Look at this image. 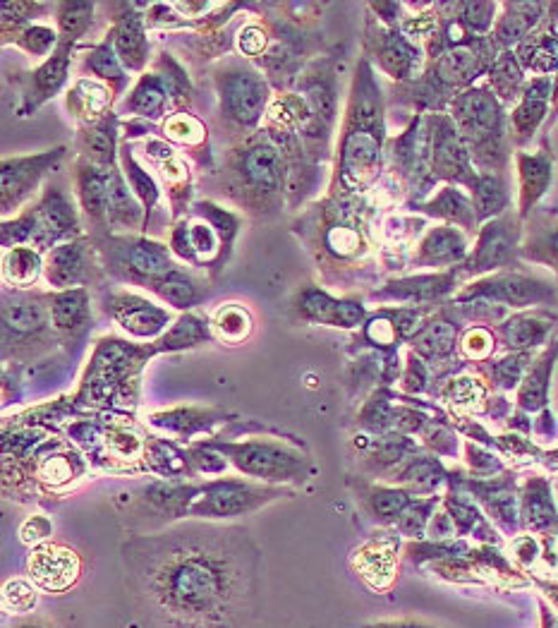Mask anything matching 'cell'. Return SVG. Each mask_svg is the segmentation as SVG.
I'll return each instance as SVG.
<instances>
[{"instance_id":"obj_22","label":"cell","mask_w":558,"mask_h":628,"mask_svg":"<svg viewBox=\"0 0 558 628\" xmlns=\"http://www.w3.org/2000/svg\"><path fill=\"white\" fill-rule=\"evenodd\" d=\"M108 223L111 235H147V211L127 185L120 163L108 168Z\"/></svg>"},{"instance_id":"obj_45","label":"cell","mask_w":558,"mask_h":628,"mask_svg":"<svg viewBox=\"0 0 558 628\" xmlns=\"http://www.w3.org/2000/svg\"><path fill=\"white\" fill-rule=\"evenodd\" d=\"M472 204H475L477 221H487L491 216H499L508 207V190L496 173L479 175L475 190H472Z\"/></svg>"},{"instance_id":"obj_49","label":"cell","mask_w":558,"mask_h":628,"mask_svg":"<svg viewBox=\"0 0 558 628\" xmlns=\"http://www.w3.org/2000/svg\"><path fill=\"white\" fill-rule=\"evenodd\" d=\"M235 48H238V56L257 63L271 48V29L264 27L262 22L242 24L235 34Z\"/></svg>"},{"instance_id":"obj_41","label":"cell","mask_w":558,"mask_h":628,"mask_svg":"<svg viewBox=\"0 0 558 628\" xmlns=\"http://www.w3.org/2000/svg\"><path fill=\"white\" fill-rule=\"evenodd\" d=\"M214 338L211 324L194 312H183L175 322L168 326V331L156 341V350H183L194 348L199 343Z\"/></svg>"},{"instance_id":"obj_25","label":"cell","mask_w":558,"mask_h":628,"mask_svg":"<svg viewBox=\"0 0 558 628\" xmlns=\"http://www.w3.org/2000/svg\"><path fill=\"white\" fill-rule=\"evenodd\" d=\"M120 120L118 113H108L106 118L96 120V123L80 125L77 132V156L96 163L101 168H111L120 159Z\"/></svg>"},{"instance_id":"obj_35","label":"cell","mask_w":558,"mask_h":628,"mask_svg":"<svg viewBox=\"0 0 558 628\" xmlns=\"http://www.w3.org/2000/svg\"><path fill=\"white\" fill-rule=\"evenodd\" d=\"M46 257L32 245L12 247L3 257V283L12 291H34V286L44 279Z\"/></svg>"},{"instance_id":"obj_13","label":"cell","mask_w":558,"mask_h":628,"mask_svg":"<svg viewBox=\"0 0 558 628\" xmlns=\"http://www.w3.org/2000/svg\"><path fill=\"white\" fill-rule=\"evenodd\" d=\"M293 92H297L312 108V113L331 132L336 130L341 116V87H338V58L317 56L307 60L305 70L297 77Z\"/></svg>"},{"instance_id":"obj_8","label":"cell","mask_w":558,"mask_h":628,"mask_svg":"<svg viewBox=\"0 0 558 628\" xmlns=\"http://www.w3.org/2000/svg\"><path fill=\"white\" fill-rule=\"evenodd\" d=\"M51 305L44 291H3V358L32 360L56 348Z\"/></svg>"},{"instance_id":"obj_30","label":"cell","mask_w":558,"mask_h":628,"mask_svg":"<svg viewBox=\"0 0 558 628\" xmlns=\"http://www.w3.org/2000/svg\"><path fill=\"white\" fill-rule=\"evenodd\" d=\"M515 245V231L508 219H496L489 226H484V231L479 233L477 250L475 255L465 262L467 274H479V271H487L499 267L508 259Z\"/></svg>"},{"instance_id":"obj_47","label":"cell","mask_w":558,"mask_h":628,"mask_svg":"<svg viewBox=\"0 0 558 628\" xmlns=\"http://www.w3.org/2000/svg\"><path fill=\"white\" fill-rule=\"evenodd\" d=\"M456 326L453 322H446V319H434V322H427L420 331L415 334V350L422 353L424 358H439V355H446L448 350L456 343Z\"/></svg>"},{"instance_id":"obj_28","label":"cell","mask_w":558,"mask_h":628,"mask_svg":"<svg viewBox=\"0 0 558 628\" xmlns=\"http://www.w3.org/2000/svg\"><path fill=\"white\" fill-rule=\"evenodd\" d=\"M115 92L108 87L106 82L94 80V77H77L75 84L68 89V104L70 116L80 125L96 123V120L106 118L108 113H113L115 104Z\"/></svg>"},{"instance_id":"obj_50","label":"cell","mask_w":558,"mask_h":628,"mask_svg":"<svg viewBox=\"0 0 558 628\" xmlns=\"http://www.w3.org/2000/svg\"><path fill=\"white\" fill-rule=\"evenodd\" d=\"M77 473L75 456L70 454H46L36 463V477L48 487L68 485Z\"/></svg>"},{"instance_id":"obj_54","label":"cell","mask_w":558,"mask_h":628,"mask_svg":"<svg viewBox=\"0 0 558 628\" xmlns=\"http://www.w3.org/2000/svg\"><path fill=\"white\" fill-rule=\"evenodd\" d=\"M460 350H463L465 358L470 360H484L489 358L491 350H494V336L484 326H475L463 336L460 341Z\"/></svg>"},{"instance_id":"obj_58","label":"cell","mask_w":558,"mask_h":628,"mask_svg":"<svg viewBox=\"0 0 558 628\" xmlns=\"http://www.w3.org/2000/svg\"><path fill=\"white\" fill-rule=\"evenodd\" d=\"M523 355H515V358H506L503 362H499V377H501V382L506 384V386H511V384H515V379L520 377V370H523Z\"/></svg>"},{"instance_id":"obj_43","label":"cell","mask_w":558,"mask_h":628,"mask_svg":"<svg viewBox=\"0 0 558 628\" xmlns=\"http://www.w3.org/2000/svg\"><path fill=\"white\" fill-rule=\"evenodd\" d=\"M355 566H357V571H360L362 576L374 585V588H386V585L393 581L396 559H393L391 547L372 542V545L357 549Z\"/></svg>"},{"instance_id":"obj_40","label":"cell","mask_w":558,"mask_h":628,"mask_svg":"<svg viewBox=\"0 0 558 628\" xmlns=\"http://www.w3.org/2000/svg\"><path fill=\"white\" fill-rule=\"evenodd\" d=\"M96 3H56V22L60 44L77 48V44L92 32Z\"/></svg>"},{"instance_id":"obj_10","label":"cell","mask_w":558,"mask_h":628,"mask_svg":"<svg viewBox=\"0 0 558 628\" xmlns=\"http://www.w3.org/2000/svg\"><path fill=\"white\" fill-rule=\"evenodd\" d=\"M68 156V147H53L41 154L8 156L0 168V183H3V214L5 219L29 202L36 192L60 171L63 159Z\"/></svg>"},{"instance_id":"obj_12","label":"cell","mask_w":558,"mask_h":628,"mask_svg":"<svg viewBox=\"0 0 558 628\" xmlns=\"http://www.w3.org/2000/svg\"><path fill=\"white\" fill-rule=\"evenodd\" d=\"M44 264V279L51 291H72V288L103 286L101 259L89 235L68 240V243L53 247Z\"/></svg>"},{"instance_id":"obj_36","label":"cell","mask_w":558,"mask_h":628,"mask_svg":"<svg viewBox=\"0 0 558 628\" xmlns=\"http://www.w3.org/2000/svg\"><path fill=\"white\" fill-rule=\"evenodd\" d=\"M211 334L226 346H240L254 331V317L242 303L218 305L209 319Z\"/></svg>"},{"instance_id":"obj_16","label":"cell","mask_w":558,"mask_h":628,"mask_svg":"<svg viewBox=\"0 0 558 628\" xmlns=\"http://www.w3.org/2000/svg\"><path fill=\"white\" fill-rule=\"evenodd\" d=\"M72 60H75V48L60 44L58 51L51 58L39 63V68L32 72H24L17 77V87H20V106H17V116L27 118L32 116L39 106L51 101L53 96L60 94V89L68 82Z\"/></svg>"},{"instance_id":"obj_29","label":"cell","mask_w":558,"mask_h":628,"mask_svg":"<svg viewBox=\"0 0 558 628\" xmlns=\"http://www.w3.org/2000/svg\"><path fill=\"white\" fill-rule=\"evenodd\" d=\"M456 286V274L412 276V279L388 281L381 291H374L369 300H393V303H427L451 291Z\"/></svg>"},{"instance_id":"obj_46","label":"cell","mask_w":558,"mask_h":628,"mask_svg":"<svg viewBox=\"0 0 558 628\" xmlns=\"http://www.w3.org/2000/svg\"><path fill=\"white\" fill-rule=\"evenodd\" d=\"M489 82L494 87V94L499 101H513L520 96V82H523V70H520L518 56L511 51L501 53L496 63L489 70Z\"/></svg>"},{"instance_id":"obj_53","label":"cell","mask_w":558,"mask_h":628,"mask_svg":"<svg viewBox=\"0 0 558 628\" xmlns=\"http://www.w3.org/2000/svg\"><path fill=\"white\" fill-rule=\"evenodd\" d=\"M458 12L460 17L458 20L463 22L465 29L475 34H484L494 22V12L496 5L494 3H458Z\"/></svg>"},{"instance_id":"obj_14","label":"cell","mask_w":558,"mask_h":628,"mask_svg":"<svg viewBox=\"0 0 558 628\" xmlns=\"http://www.w3.org/2000/svg\"><path fill=\"white\" fill-rule=\"evenodd\" d=\"M429 132H432V171L436 178H444L448 183L467 185L475 190L479 175L472 171L470 149L453 123V118L429 116Z\"/></svg>"},{"instance_id":"obj_31","label":"cell","mask_w":558,"mask_h":628,"mask_svg":"<svg viewBox=\"0 0 558 628\" xmlns=\"http://www.w3.org/2000/svg\"><path fill=\"white\" fill-rule=\"evenodd\" d=\"M3 22H15V27H3V44H15L29 58L44 63V60H48L58 51V29L41 22H22L17 17L8 15V12H3Z\"/></svg>"},{"instance_id":"obj_21","label":"cell","mask_w":558,"mask_h":628,"mask_svg":"<svg viewBox=\"0 0 558 628\" xmlns=\"http://www.w3.org/2000/svg\"><path fill=\"white\" fill-rule=\"evenodd\" d=\"M51 305V322L56 329L60 343L82 341L87 331L92 329V298L89 288H72V291H51L48 293Z\"/></svg>"},{"instance_id":"obj_27","label":"cell","mask_w":558,"mask_h":628,"mask_svg":"<svg viewBox=\"0 0 558 628\" xmlns=\"http://www.w3.org/2000/svg\"><path fill=\"white\" fill-rule=\"evenodd\" d=\"M149 293H154L163 305L175 307L180 312H192L209 298V281L199 279L192 269L178 267L151 283Z\"/></svg>"},{"instance_id":"obj_4","label":"cell","mask_w":558,"mask_h":628,"mask_svg":"<svg viewBox=\"0 0 558 628\" xmlns=\"http://www.w3.org/2000/svg\"><path fill=\"white\" fill-rule=\"evenodd\" d=\"M288 163L281 149L269 140L264 130L233 144L223 152L221 163L209 171L206 185L214 195L226 199L233 209L254 219H274L288 207L285 199Z\"/></svg>"},{"instance_id":"obj_55","label":"cell","mask_w":558,"mask_h":628,"mask_svg":"<svg viewBox=\"0 0 558 628\" xmlns=\"http://www.w3.org/2000/svg\"><path fill=\"white\" fill-rule=\"evenodd\" d=\"M3 600H5V609L24 614L36 605V590L27 581H10L8 585H5Z\"/></svg>"},{"instance_id":"obj_24","label":"cell","mask_w":558,"mask_h":628,"mask_svg":"<svg viewBox=\"0 0 558 628\" xmlns=\"http://www.w3.org/2000/svg\"><path fill=\"white\" fill-rule=\"evenodd\" d=\"M470 298H484L489 300V303H501L508 307H525L547 298V288H544L542 283L525 279V276L499 274L475 283V286L458 295V300Z\"/></svg>"},{"instance_id":"obj_9","label":"cell","mask_w":558,"mask_h":628,"mask_svg":"<svg viewBox=\"0 0 558 628\" xmlns=\"http://www.w3.org/2000/svg\"><path fill=\"white\" fill-rule=\"evenodd\" d=\"M34 216L36 233L32 247H36L41 255H48L53 247L68 243V240L87 235L75 192H70L63 180H48L34 204Z\"/></svg>"},{"instance_id":"obj_2","label":"cell","mask_w":558,"mask_h":628,"mask_svg":"<svg viewBox=\"0 0 558 628\" xmlns=\"http://www.w3.org/2000/svg\"><path fill=\"white\" fill-rule=\"evenodd\" d=\"M293 233L305 245L326 288L343 295L357 288L362 269L374 252L372 231L360 197L326 195L302 209L293 223Z\"/></svg>"},{"instance_id":"obj_37","label":"cell","mask_w":558,"mask_h":628,"mask_svg":"<svg viewBox=\"0 0 558 628\" xmlns=\"http://www.w3.org/2000/svg\"><path fill=\"white\" fill-rule=\"evenodd\" d=\"M547 99H549V80H535L527 84L520 99L518 108L513 111V132L518 137V142H527L535 135L537 125L542 123L544 113H547Z\"/></svg>"},{"instance_id":"obj_39","label":"cell","mask_w":558,"mask_h":628,"mask_svg":"<svg viewBox=\"0 0 558 628\" xmlns=\"http://www.w3.org/2000/svg\"><path fill=\"white\" fill-rule=\"evenodd\" d=\"M506 12L499 22H496L494 41L499 46H513L525 39V34L535 27L539 20V12L544 5L539 3H508L503 5Z\"/></svg>"},{"instance_id":"obj_17","label":"cell","mask_w":558,"mask_h":628,"mask_svg":"<svg viewBox=\"0 0 558 628\" xmlns=\"http://www.w3.org/2000/svg\"><path fill=\"white\" fill-rule=\"evenodd\" d=\"M72 192L82 209V219L87 221L89 238H106L111 235L108 223V168L77 156L72 166Z\"/></svg>"},{"instance_id":"obj_32","label":"cell","mask_w":558,"mask_h":628,"mask_svg":"<svg viewBox=\"0 0 558 628\" xmlns=\"http://www.w3.org/2000/svg\"><path fill=\"white\" fill-rule=\"evenodd\" d=\"M80 58H82L80 77H94V80L106 82L108 87L115 92V96L123 94L130 75H127L125 65L120 63L118 53H115V48L108 36H103L101 41L87 46V51H84V56Z\"/></svg>"},{"instance_id":"obj_19","label":"cell","mask_w":558,"mask_h":628,"mask_svg":"<svg viewBox=\"0 0 558 628\" xmlns=\"http://www.w3.org/2000/svg\"><path fill=\"white\" fill-rule=\"evenodd\" d=\"M144 8H147L144 3H120V15L113 17L111 29L106 32L125 70L142 75L149 60V24L147 15L139 12Z\"/></svg>"},{"instance_id":"obj_34","label":"cell","mask_w":558,"mask_h":628,"mask_svg":"<svg viewBox=\"0 0 558 628\" xmlns=\"http://www.w3.org/2000/svg\"><path fill=\"white\" fill-rule=\"evenodd\" d=\"M269 497L271 494L266 489H254L250 485H240V482H221V485L211 487L209 497H204L197 511L214 513V516H233V513L252 509Z\"/></svg>"},{"instance_id":"obj_5","label":"cell","mask_w":558,"mask_h":628,"mask_svg":"<svg viewBox=\"0 0 558 628\" xmlns=\"http://www.w3.org/2000/svg\"><path fill=\"white\" fill-rule=\"evenodd\" d=\"M211 84H214L218 123L223 135H228V147L257 135L276 96L264 72L252 60L226 56L211 65Z\"/></svg>"},{"instance_id":"obj_20","label":"cell","mask_w":558,"mask_h":628,"mask_svg":"<svg viewBox=\"0 0 558 628\" xmlns=\"http://www.w3.org/2000/svg\"><path fill=\"white\" fill-rule=\"evenodd\" d=\"M240 470L262 480H305V461L274 444H245L230 449Z\"/></svg>"},{"instance_id":"obj_42","label":"cell","mask_w":558,"mask_h":628,"mask_svg":"<svg viewBox=\"0 0 558 628\" xmlns=\"http://www.w3.org/2000/svg\"><path fill=\"white\" fill-rule=\"evenodd\" d=\"M520 168V214H527L532 204L544 195L549 185L551 163L544 156L518 154Z\"/></svg>"},{"instance_id":"obj_51","label":"cell","mask_w":558,"mask_h":628,"mask_svg":"<svg viewBox=\"0 0 558 628\" xmlns=\"http://www.w3.org/2000/svg\"><path fill=\"white\" fill-rule=\"evenodd\" d=\"M3 250H12V247L32 245L34 233H36V216L34 207L24 209L22 214H17L15 219L3 221Z\"/></svg>"},{"instance_id":"obj_1","label":"cell","mask_w":558,"mask_h":628,"mask_svg":"<svg viewBox=\"0 0 558 628\" xmlns=\"http://www.w3.org/2000/svg\"><path fill=\"white\" fill-rule=\"evenodd\" d=\"M130 588L166 628H238L250 612L257 549L245 530L183 523L125 545Z\"/></svg>"},{"instance_id":"obj_48","label":"cell","mask_w":558,"mask_h":628,"mask_svg":"<svg viewBox=\"0 0 558 628\" xmlns=\"http://www.w3.org/2000/svg\"><path fill=\"white\" fill-rule=\"evenodd\" d=\"M544 331H547V322L539 314H518L503 324V338L513 348L535 346L537 341H542Z\"/></svg>"},{"instance_id":"obj_26","label":"cell","mask_w":558,"mask_h":628,"mask_svg":"<svg viewBox=\"0 0 558 628\" xmlns=\"http://www.w3.org/2000/svg\"><path fill=\"white\" fill-rule=\"evenodd\" d=\"M173 101L168 94L166 82L156 70L139 75L135 87L130 89L123 101V113H130L132 118L144 120V123H156V120H166L171 116Z\"/></svg>"},{"instance_id":"obj_52","label":"cell","mask_w":558,"mask_h":628,"mask_svg":"<svg viewBox=\"0 0 558 628\" xmlns=\"http://www.w3.org/2000/svg\"><path fill=\"white\" fill-rule=\"evenodd\" d=\"M444 396L451 403H456L458 408H467V410H477L482 406V398H484V389L477 379L472 377H460L456 382L448 384V389L444 391Z\"/></svg>"},{"instance_id":"obj_15","label":"cell","mask_w":558,"mask_h":628,"mask_svg":"<svg viewBox=\"0 0 558 628\" xmlns=\"http://www.w3.org/2000/svg\"><path fill=\"white\" fill-rule=\"evenodd\" d=\"M293 310L302 322L333 329H357L367 324V307L362 300L338 298L319 286H302L293 298Z\"/></svg>"},{"instance_id":"obj_11","label":"cell","mask_w":558,"mask_h":628,"mask_svg":"<svg viewBox=\"0 0 558 628\" xmlns=\"http://www.w3.org/2000/svg\"><path fill=\"white\" fill-rule=\"evenodd\" d=\"M101 310L113 319L120 329L135 338H159L166 334L175 319L166 307L144 298L125 286H106L99 293Z\"/></svg>"},{"instance_id":"obj_7","label":"cell","mask_w":558,"mask_h":628,"mask_svg":"<svg viewBox=\"0 0 558 628\" xmlns=\"http://www.w3.org/2000/svg\"><path fill=\"white\" fill-rule=\"evenodd\" d=\"M451 118L470 149L472 161L494 173L506 159V118L503 106L489 89H467L451 104Z\"/></svg>"},{"instance_id":"obj_23","label":"cell","mask_w":558,"mask_h":628,"mask_svg":"<svg viewBox=\"0 0 558 628\" xmlns=\"http://www.w3.org/2000/svg\"><path fill=\"white\" fill-rule=\"evenodd\" d=\"M80 557L70 547L48 545L36 547L29 557V573L36 583L51 593H63L80 578Z\"/></svg>"},{"instance_id":"obj_3","label":"cell","mask_w":558,"mask_h":628,"mask_svg":"<svg viewBox=\"0 0 558 628\" xmlns=\"http://www.w3.org/2000/svg\"><path fill=\"white\" fill-rule=\"evenodd\" d=\"M384 94L376 82L369 58H360L353 82H350L348 104L336 140V163H333L329 195L360 197L384 171Z\"/></svg>"},{"instance_id":"obj_56","label":"cell","mask_w":558,"mask_h":628,"mask_svg":"<svg viewBox=\"0 0 558 628\" xmlns=\"http://www.w3.org/2000/svg\"><path fill=\"white\" fill-rule=\"evenodd\" d=\"M108 449L120 461H137L139 454H142V442H139L137 434L118 427V430H111V434H108Z\"/></svg>"},{"instance_id":"obj_44","label":"cell","mask_w":558,"mask_h":628,"mask_svg":"<svg viewBox=\"0 0 558 628\" xmlns=\"http://www.w3.org/2000/svg\"><path fill=\"white\" fill-rule=\"evenodd\" d=\"M424 209H427L429 214L441 216V219L458 223V226L467 228V231H472L477 223L475 204H472L463 192L456 190V187H444V190H441Z\"/></svg>"},{"instance_id":"obj_18","label":"cell","mask_w":558,"mask_h":628,"mask_svg":"<svg viewBox=\"0 0 558 628\" xmlns=\"http://www.w3.org/2000/svg\"><path fill=\"white\" fill-rule=\"evenodd\" d=\"M365 51L393 80H412L420 72L422 51L403 32L369 22L365 32Z\"/></svg>"},{"instance_id":"obj_33","label":"cell","mask_w":558,"mask_h":628,"mask_svg":"<svg viewBox=\"0 0 558 628\" xmlns=\"http://www.w3.org/2000/svg\"><path fill=\"white\" fill-rule=\"evenodd\" d=\"M467 255L465 235L453 226L432 228L417 245L415 264L420 267H446L456 264Z\"/></svg>"},{"instance_id":"obj_6","label":"cell","mask_w":558,"mask_h":628,"mask_svg":"<svg viewBox=\"0 0 558 628\" xmlns=\"http://www.w3.org/2000/svg\"><path fill=\"white\" fill-rule=\"evenodd\" d=\"M92 243L106 279L120 286L149 291L151 283L180 267L171 247L151 235H106V238H92Z\"/></svg>"},{"instance_id":"obj_38","label":"cell","mask_w":558,"mask_h":628,"mask_svg":"<svg viewBox=\"0 0 558 628\" xmlns=\"http://www.w3.org/2000/svg\"><path fill=\"white\" fill-rule=\"evenodd\" d=\"M161 137L168 144L175 147L192 149V152H202L204 147H209V128L199 116H194L192 111H180L171 113L161 123Z\"/></svg>"},{"instance_id":"obj_57","label":"cell","mask_w":558,"mask_h":628,"mask_svg":"<svg viewBox=\"0 0 558 628\" xmlns=\"http://www.w3.org/2000/svg\"><path fill=\"white\" fill-rule=\"evenodd\" d=\"M525 255L535 262H547L551 267H558V233H551L539 243H530L525 247Z\"/></svg>"}]
</instances>
